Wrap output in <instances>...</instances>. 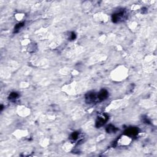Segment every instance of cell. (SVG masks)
Instances as JSON below:
<instances>
[{
  "mask_svg": "<svg viewBox=\"0 0 157 157\" xmlns=\"http://www.w3.org/2000/svg\"><path fill=\"white\" fill-rule=\"evenodd\" d=\"M85 100L86 102L89 104H93L99 102L98 94H96V93L94 92L88 93L85 96Z\"/></svg>",
  "mask_w": 157,
  "mask_h": 157,
  "instance_id": "1",
  "label": "cell"
},
{
  "mask_svg": "<svg viewBox=\"0 0 157 157\" xmlns=\"http://www.w3.org/2000/svg\"><path fill=\"white\" fill-rule=\"evenodd\" d=\"M75 38H76V35H75V33H73V32H72V33H71V37H70V39L71 40H74V39H75Z\"/></svg>",
  "mask_w": 157,
  "mask_h": 157,
  "instance_id": "10",
  "label": "cell"
},
{
  "mask_svg": "<svg viewBox=\"0 0 157 157\" xmlns=\"http://www.w3.org/2000/svg\"><path fill=\"white\" fill-rule=\"evenodd\" d=\"M108 119H109V117L107 115L105 114L100 115L98 117L97 121H96V126L97 128H99L103 126L106 123V121L108 120Z\"/></svg>",
  "mask_w": 157,
  "mask_h": 157,
  "instance_id": "2",
  "label": "cell"
},
{
  "mask_svg": "<svg viewBox=\"0 0 157 157\" xmlns=\"http://www.w3.org/2000/svg\"><path fill=\"white\" fill-rule=\"evenodd\" d=\"M23 25H24V23H18V24L16 25V26L14 28L15 33H17V32L18 30H19L20 28H21L23 26Z\"/></svg>",
  "mask_w": 157,
  "mask_h": 157,
  "instance_id": "9",
  "label": "cell"
},
{
  "mask_svg": "<svg viewBox=\"0 0 157 157\" xmlns=\"http://www.w3.org/2000/svg\"><path fill=\"white\" fill-rule=\"evenodd\" d=\"M125 17V13L124 11H120L118 13H114V15H112V22L114 23L118 22L124 19Z\"/></svg>",
  "mask_w": 157,
  "mask_h": 157,
  "instance_id": "3",
  "label": "cell"
},
{
  "mask_svg": "<svg viewBox=\"0 0 157 157\" xmlns=\"http://www.w3.org/2000/svg\"><path fill=\"white\" fill-rule=\"evenodd\" d=\"M109 93L106 90H101L99 93H98V98L99 101H102L108 97Z\"/></svg>",
  "mask_w": 157,
  "mask_h": 157,
  "instance_id": "5",
  "label": "cell"
},
{
  "mask_svg": "<svg viewBox=\"0 0 157 157\" xmlns=\"http://www.w3.org/2000/svg\"><path fill=\"white\" fill-rule=\"evenodd\" d=\"M106 131L108 133H115L116 131L118 130L117 128H116L114 126L112 125H109L106 127Z\"/></svg>",
  "mask_w": 157,
  "mask_h": 157,
  "instance_id": "6",
  "label": "cell"
},
{
  "mask_svg": "<svg viewBox=\"0 0 157 157\" xmlns=\"http://www.w3.org/2000/svg\"><path fill=\"white\" fill-rule=\"evenodd\" d=\"M79 133L78 132H74L72 133L70 136V139L72 141H75L78 139Z\"/></svg>",
  "mask_w": 157,
  "mask_h": 157,
  "instance_id": "7",
  "label": "cell"
},
{
  "mask_svg": "<svg viewBox=\"0 0 157 157\" xmlns=\"http://www.w3.org/2000/svg\"><path fill=\"white\" fill-rule=\"evenodd\" d=\"M139 133V129L137 128H129L125 131V134L129 136H134Z\"/></svg>",
  "mask_w": 157,
  "mask_h": 157,
  "instance_id": "4",
  "label": "cell"
},
{
  "mask_svg": "<svg viewBox=\"0 0 157 157\" xmlns=\"http://www.w3.org/2000/svg\"><path fill=\"white\" fill-rule=\"evenodd\" d=\"M18 97V94L17 93L12 92L10 94L9 98V99H11V100H15V99H16Z\"/></svg>",
  "mask_w": 157,
  "mask_h": 157,
  "instance_id": "8",
  "label": "cell"
}]
</instances>
